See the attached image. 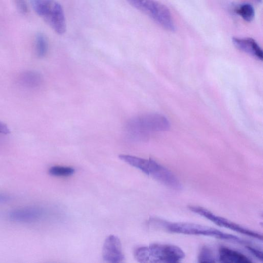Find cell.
Instances as JSON below:
<instances>
[{"label": "cell", "mask_w": 263, "mask_h": 263, "mask_svg": "<svg viewBox=\"0 0 263 263\" xmlns=\"http://www.w3.org/2000/svg\"><path fill=\"white\" fill-rule=\"evenodd\" d=\"M133 7L147 15L169 31L175 30V25L168 8L155 0H127Z\"/></svg>", "instance_id": "cell-5"}, {"label": "cell", "mask_w": 263, "mask_h": 263, "mask_svg": "<svg viewBox=\"0 0 263 263\" xmlns=\"http://www.w3.org/2000/svg\"><path fill=\"white\" fill-rule=\"evenodd\" d=\"M189 209L194 213L202 216L216 224L230 230H232L237 233L243 234L250 237H252L262 240V236L255 231L244 228L240 225L236 224L228 219L216 215L210 211L199 206H190Z\"/></svg>", "instance_id": "cell-6"}, {"label": "cell", "mask_w": 263, "mask_h": 263, "mask_svg": "<svg viewBox=\"0 0 263 263\" xmlns=\"http://www.w3.org/2000/svg\"><path fill=\"white\" fill-rule=\"evenodd\" d=\"M35 50L37 56L44 57L48 50V44L45 36L42 33L37 34L35 38Z\"/></svg>", "instance_id": "cell-14"}, {"label": "cell", "mask_w": 263, "mask_h": 263, "mask_svg": "<svg viewBox=\"0 0 263 263\" xmlns=\"http://www.w3.org/2000/svg\"><path fill=\"white\" fill-rule=\"evenodd\" d=\"M44 215V210L41 208L29 206L13 210L9 213V217L14 221L29 223L39 221Z\"/></svg>", "instance_id": "cell-9"}, {"label": "cell", "mask_w": 263, "mask_h": 263, "mask_svg": "<svg viewBox=\"0 0 263 263\" xmlns=\"http://www.w3.org/2000/svg\"><path fill=\"white\" fill-rule=\"evenodd\" d=\"M235 12L248 22L253 21L255 16L254 8L249 3H243L238 5L235 9Z\"/></svg>", "instance_id": "cell-13"}, {"label": "cell", "mask_w": 263, "mask_h": 263, "mask_svg": "<svg viewBox=\"0 0 263 263\" xmlns=\"http://www.w3.org/2000/svg\"><path fill=\"white\" fill-rule=\"evenodd\" d=\"M11 200V197L6 193L0 192V203L8 202Z\"/></svg>", "instance_id": "cell-19"}, {"label": "cell", "mask_w": 263, "mask_h": 263, "mask_svg": "<svg viewBox=\"0 0 263 263\" xmlns=\"http://www.w3.org/2000/svg\"><path fill=\"white\" fill-rule=\"evenodd\" d=\"M146 174L172 189L180 190L182 188L179 179L170 170L151 159H149Z\"/></svg>", "instance_id": "cell-7"}, {"label": "cell", "mask_w": 263, "mask_h": 263, "mask_svg": "<svg viewBox=\"0 0 263 263\" xmlns=\"http://www.w3.org/2000/svg\"><path fill=\"white\" fill-rule=\"evenodd\" d=\"M16 6L18 10L22 14L28 13V7L27 0H14Z\"/></svg>", "instance_id": "cell-17"}, {"label": "cell", "mask_w": 263, "mask_h": 263, "mask_svg": "<svg viewBox=\"0 0 263 263\" xmlns=\"http://www.w3.org/2000/svg\"><path fill=\"white\" fill-rule=\"evenodd\" d=\"M102 257L108 262H121L124 260L121 243L117 236L111 235L106 238L102 249Z\"/></svg>", "instance_id": "cell-8"}, {"label": "cell", "mask_w": 263, "mask_h": 263, "mask_svg": "<svg viewBox=\"0 0 263 263\" xmlns=\"http://www.w3.org/2000/svg\"><path fill=\"white\" fill-rule=\"evenodd\" d=\"M149 222L152 225L160 227L172 233L211 236L238 243H245L243 240L236 236L199 224L191 222H170L157 218H151Z\"/></svg>", "instance_id": "cell-1"}, {"label": "cell", "mask_w": 263, "mask_h": 263, "mask_svg": "<svg viewBox=\"0 0 263 263\" xmlns=\"http://www.w3.org/2000/svg\"><path fill=\"white\" fill-rule=\"evenodd\" d=\"M232 41L233 45L239 50L258 60H262L263 53L262 49L253 39L251 37H233Z\"/></svg>", "instance_id": "cell-10"}, {"label": "cell", "mask_w": 263, "mask_h": 263, "mask_svg": "<svg viewBox=\"0 0 263 263\" xmlns=\"http://www.w3.org/2000/svg\"><path fill=\"white\" fill-rule=\"evenodd\" d=\"M218 259L220 262L226 263L252 262V260L243 254L225 247L219 248Z\"/></svg>", "instance_id": "cell-11"}, {"label": "cell", "mask_w": 263, "mask_h": 263, "mask_svg": "<svg viewBox=\"0 0 263 263\" xmlns=\"http://www.w3.org/2000/svg\"><path fill=\"white\" fill-rule=\"evenodd\" d=\"M35 13L58 34H64L66 23L62 7L55 0H30Z\"/></svg>", "instance_id": "cell-3"}, {"label": "cell", "mask_w": 263, "mask_h": 263, "mask_svg": "<svg viewBox=\"0 0 263 263\" xmlns=\"http://www.w3.org/2000/svg\"><path fill=\"white\" fill-rule=\"evenodd\" d=\"M73 168L69 166H53L49 169V173L54 176L66 177L72 175Z\"/></svg>", "instance_id": "cell-15"}, {"label": "cell", "mask_w": 263, "mask_h": 263, "mask_svg": "<svg viewBox=\"0 0 263 263\" xmlns=\"http://www.w3.org/2000/svg\"><path fill=\"white\" fill-rule=\"evenodd\" d=\"M135 258L140 262H177L185 257L179 247L170 244L153 243L138 248Z\"/></svg>", "instance_id": "cell-2"}, {"label": "cell", "mask_w": 263, "mask_h": 263, "mask_svg": "<svg viewBox=\"0 0 263 263\" xmlns=\"http://www.w3.org/2000/svg\"><path fill=\"white\" fill-rule=\"evenodd\" d=\"M255 1H257L258 3H261L262 1V0H255Z\"/></svg>", "instance_id": "cell-21"}, {"label": "cell", "mask_w": 263, "mask_h": 263, "mask_svg": "<svg viewBox=\"0 0 263 263\" xmlns=\"http://www.w3.org/2000/svg\"><path fill=\"white\" fill-rule=\"evenodd\" d=\"M247 249L258 259L262 260V252L251 246L247 247Z\"/></svg>", "instance_id": "cell-18"}, {"label": "cell", "mask_w": 263, "mask_h": 263, "mask_svg": "<svg viewBox=\"0 0 263 263\" xmlns=\"http://www.w3.org/2000/svg\"><path fill=\"white\" fill-rule=\"evenodd\" d=\"M9 133L10 131L7 126L4 123L0 121V134H7Z\"/></svg>", "instance_id": "cell-20"}, {"label": "cell", "mask_w": 263, "mask_h": 263, "mask_svg": "<svg viewBox=\"0 0 263 263\" xmlns=\"http://www.w3.org/2000/svg\"><path fill=\"white\" fill-rule=\"evenodd\" d=\"M198 259L199 262H214L216 261L213 252L207 247L202 248L199 254Z\"/></svg>", "instance_id": "cell-16"}, {"label": "cell", "mask_w": 263, "mask_h": 263, "mask_svg": "<svg viewBox=\"0 0 263 263\" xmlns=\"http://www.w3.org/2000/svg\"><path fill=\"white\" fill-rule=\"evenodd\" d=\"M18 80L21 85L33 88L41 84L42 78L40 73L36 71H27L20 74Z\"/></svg>", "instance_id": "cell-12"}, {"label": "cell", "mask_w": 263, "mask_h": 263, "mask_svg": "<svg viewBox=\"0 0 263 263\" xmlns=\"http://www.w3.org/2000/svg\"><path fill=\"white\" fill-rule=\"evenodd\" d=\"M170 125L168 120L164 116L149 113L129 119L126 122V128L133 135L146 137L151 132L167 130Z\"/></svg>", "instance_id": "cell-4"}]
</instances>
